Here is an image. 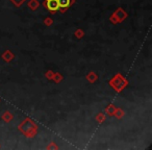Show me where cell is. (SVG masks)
<instances>
[{
  "mask_svg": "<svg viewBox=\"0 0 152 150\" xmlns=\"http://www.w3.org/2000/svg\"><path fill=\"white\" fill-rule=\"evenodd\" d=\"M46 7L49 11H56V10L59 9V5L57 0H47Z\"/></svg>",
  "mask_w": 152,
  "mask_h": 150,
  "instance_id": "1",
  "label": "cell"
},
{
  "mask_svg": "<svg viewBox=\"0 0 152 150\" xmlns=\"http://www.w3.org/2000/svg\"><path fill=\"white\" fill-rule=\"evenodd\" d=\"M59 7H68L70 5V0H57Z\"/></svg>",
  "mask_w": 152,
  "mask_h": 150,
  "instance_id": "2",
  "label": "cell"
}]
</instances>
